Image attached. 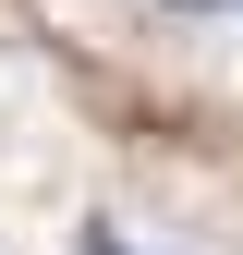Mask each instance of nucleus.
Returning <instances> with one entry per match:
<instances>
[{
	"label": "nucleus",
	"mask_w": 243,
	"mask_h": 255,
	"mask_svg": "<svg viewBox=\"0 0 243 255\" xmlns=\"http://www.w3.org/2000/svg\"><path fill=\"white\" fill-rule=\"evenodd\" d=\"M182 12H195V0H182Z\"/></svg>",
	"instance_id": "nucleus-1"
},
{
	"label": "nucleus",
	"mask_w": 243,
	"mask_h": 255,
	"mask_svg": "<svg viewBox=\"0 0 243 255\" xmlns=\"http://www.w3.org/2000/svg\"><path fill=\"white\" fill-rule=\"evenodd\" d=\"M98 255H110V243H98Z\"/></svg>",
	"instance_id": "nucleus-2"
}]
</instances>
